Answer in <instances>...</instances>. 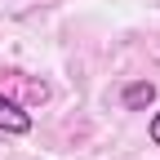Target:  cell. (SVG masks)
I'll list each match as a JSON object with an SVG mask.
<instances>
[{"mask_svg":"<svg viewBox=\"0 0 160 160\" xmlns=\"http://www.w3.org/2000/svg\"><path fill=\"white\" fill-rule=\"evenodd\" d=\"M31 111L18 102V98H9L5 89H0V133L5 138H22V133H31Z\"/></svg>","mask_w":160,"mask_h":160,"instance_id":"obj_1","label":"cell"},{"mask_svg":"<svg viewBox=\"0 0 160 160\" xmlns=\"http://www.w3.org/2000/svg\"><path fill=\"white\" fill-rule=\"evenodd\" d=\"M156 102V85L151 80H129V85H120V107L125 111H147Z\"/></svg>","mask_w":160,"mask_h":160,"instance_id":"obj_2","label":"cell"},{"mask_svg":"<svg viewBox=\"0 0 160 160\" xmlns=\"http://www.w3.org/2000/svg\"><path fill=\"white\" fill-rule=\"evenodd\" d=\"M147 133H151V142H156V147H160V111H156V116H151V120H147Z\"/></svg>","mask_w":160,"mask_h":160,"instance_id":"obj_3","label":"cell"}]
</instances>
